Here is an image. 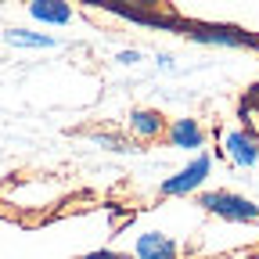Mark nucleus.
<instances>
[{
  "mask_svg": "<svg viewBox=\"0 0 259 259\" xmlns=\"http://www.w3.org/2000/svg\"><path fill=\"white\" fill-rule=\"evenodd\" d=\"M202 205L223 220H234V223H248V220H259V205L241 198V194H227V191H209Z\"/></svg>",
  "mask_w": 259,
  "mask_h": 259,
  "instance_id": "nucleus-1",
  "label": "nucleus"
},
{
  "mask_svg": "<svg viewBox=\"0 0 259 259\" xmlns=\"http://www.w3.org/2000/svg\"><path fill=\"white\" fill-rule=\"evenodd\" d=\"M4 44L11 47H54V36H44V32H32V29H4Z\"/></svg>",
  "mask_w": 259,
  "mask_h": 259,
  "instance_id": "nucleus-7",
  "label": "nucleus"
},
{
  "mask_svg": "<svg viewBox=\"0 0 259 259\" xmlns=\"http://www.w3.org/2000/svg\"><path fill=\"white\" fill-rule=\"evenodd\" d=\"M194 40H205V44H227V47H241V44H255L248 36H241V32H231V29H198L194 32Z\"/></svg>",
  "mask_w": 259,
  "mask_h": 259,
  "instance_id": "nucleus-8",
  "label": "nucleus"
},
{
  "mask_svg": "<svg viewBox=\"0 0 259 259\" xmlns=\"http://www.w3.org/2000/svg\"><path fill=\"white\" fill-rule=\"evenodd\" d=\"M119 61L122 65H134V61H141V54L137 51H119Z\"/></svg>",
  "mask_w": 259,
  "mask_h": 259,
  "instance_id": "nucleus-11",
  "label": "nucleus"
},
{
  "mask_svg": "<svg viewBox=\"0 0 259 259\" xmlns=\"http://www.w3.org/2000/svg\"><path fill=\"white\" fill-rule=\"evenodd\" d=\"M173 255H177V241L162 231H148L137 238V259H173Z\"/></svg>",
  "mask_w": 259,
  "mask_h": 259,
  "instance_id": "nucleus-4",
  "label": "nucleus"
},
{
  "mask_svg": "<svg viewBox=\"0 0 259 259\" xmlns=\"http://www.w3.org/2000/svg\"><path fill=\"white\" fill-rule=\"evenodd\" d=\"M173 144L191 151V148H202V126L194 119H177L173 122Z\"/></svg>",
  "mask_w": 259,
  "mask_h": 259,
  "instance_id": "nucleus-6",
  "label": "nucleus"
},
{
  "mask_svg": "<svg viewBox=\"0 0 259 259\" xmlns=\"http://www.w3.org/2000/svg\"><path fill=\"white\" fill-rule=\"evenodd\" d=\"M29 15L36 18V22H47V25H65V22L72 18V8L69 4H58V0H32Z\"/></svg>",
  "mask_w": 259,
  "mask_h": 259,
  "instance_id": "nucleus-5",
  "label": "nucleus"
},
{
  "mask_svg": "<svg viewBox=\"0 0 259 259\" xmlns=\"http://www.w3.org/2000/svg\"><path fill=\"white\" fill-rule=\"evenodd\" d=\"M83 259H126L122 252H90V255H83Z\"/></svg>",
  "mask_w": 259,
  "mask_h": 259,
  "instance_id": "nucleus-10",
  "label": "nucleus"
},
{
  "mask_svg": "<svg viewBox=\"0 0 259 259\" xmlns=\"http://www.w3.org/2000/svg\"><path fill=\"white\" fill-rule=\"evenodd\" d=\"M130 130H134L137 137H155L158 134V115L155 112H134L130 115Z\"/></svg>",
  "mask_w": 259,
  "mask_h": 259,
  "instance_id": "nucleus-9",
  "label": "nucleus"
},
{
  "mask_svg": "<svg viewBox=\"0 0 259 259\" xmlns=\"http://www.w3.org/2000/svg\"><path fill=\"white\" fill-rule=\"evenodd\" d=\"M223 151L227 158L234 162V166H255L259 162V144L252 134H241V130H231V134L223 137Z\"/></svg>",
  "mask_w": 259,
  "mask_h": 259,
  "instance_id": "nucleus-3",
  "label": "nucleus"
},
{
  "mask_svg": "<svg viewBox=\"0 0 259 259\" xmlns=\"http://www.w3.org/2000/svg\"><path fill=\"white\" fill-rule=\"evenodd\" d=\"M209 169H212V162H209V155H202V158H194L191 166H184L177 177H169V180H162V194H187V191H194L205 177H209Z\"/></svg>",
  "mask_w": 259,
  "mask_h": 259,
  "instance_id": "nucleus-2",
  "label": "nucleus"
}]
</instances>
